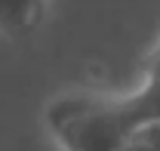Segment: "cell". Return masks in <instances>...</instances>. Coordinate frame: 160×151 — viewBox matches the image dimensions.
Returning <instances> with one entry per match:
<instances>
[{"label": "cell", "instance_id": "1", "mask_svg": "<svg viewBox=\"0 0 160 151\" xmlns=\"http://www.w3.org/2000/svg\"><path fill=\"white\" fill-rule=\"evenodd\" d=\"M46 120L65 151H123L160 120V80L132 96H71L49 105Z\"/></svg>", "mask_w": 160, "mask_h": 151}, {"label": "cell", "instance_id": "2", "mask_svg": "<svg viewBox=\"0 0 160 151\" xmlns=\"http://www.w3.org/2000/svg\"><path fill=\"white\" fill-rule=\"evenodd\" d=\"M46 13V0H0V31L3 34H28L34 31Z\"/></svg>", "mask_w": 160, "mask_h": 151}, {"label": "cell", "instance_id": "3", "mask_svg": "<svg viewBox=\"0 0 160 151\" xmlns=\"http://www.w3.org/2000/svg\"><path fill=\"white\" fill-rule=\"evenodd\" d=\"M145 71H148V80H160V43L151 49V56L145 59Z\"/></svg>", "mask_w": 160, "mask_h": 151}, {"label": "cell", "instance_id": "4", "mask_svg": "<svg viewBox=\"0 0 160 151\" xmlns=\"http://www.w3.org/2000/svg\"><path fill=\"white\" fill-rule=\"evenodd\" d=\"M123 151H157V148H154V145H148V142H142V139H132Z\"/></svg>", "mask_w": 160, "mask_h": 151}]
</instances>
